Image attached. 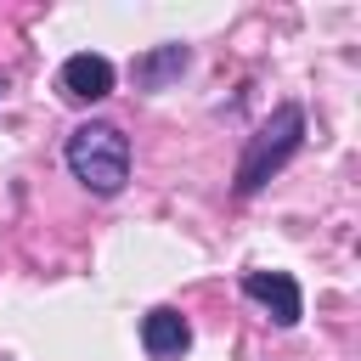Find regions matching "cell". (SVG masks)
Segmentation results:
<instances>
[{
	"instance_id": "1",
	"label": "cell",
	"mask_w": 361,
	"mask_h": 361,
	"mask_svg": "<svg viewBox=\"0 0 361 361\" xmlns=\"http://www.w3.org/2000/svg\"><path fill=\"white\" fill-rule=\"evenodd\" d=\"M299 147H305V107H299V102H276L271 118L248 135V147H243V158H237V175H231V192H237L243 203L259 197L265 180L282 175V169L299 158Z\"/></svg>"
},
{
	"instance_id": "2",
	"label": "cell",
	"mask_w": 361,
	"mask_h": 361,
	"mask_svg": "<svg viewBox=\"0 0 361 361\" xmlns=\"http://www.w3.org/2000/svg\"><path fill=\"white\" fill-rule=\"evenodd\" d=\"M62 164H68V175H73L85 192L118 197L124 180H130V135H124L118 124H107V118H90V124L68 130Z\"/></svg>"
},
{
	"instance_id": "3",
	"label": "cell",
	"mask_w": 361,
	"mask_h": 361,
	"mask_svg": "<svg viewBox=\"0 0 361 361\" xmlns=\"http://www.w3.org/2000/svg\"><path fill=\"white\" fill-rule=\"evenodd\" d=\"M113 79H118V68H113L102 51H73V56L56 68V90H62L68 102H102V96H113Z\"/></svg>"
},
{
	"instance_id": "4",
	"label": "cell",
	"mask_w": 361,
	"mask_h": 361,
	"mask_svg": "<svg viewBox=\"0 0 361 361\" xmlns=\"http://www.w3.org/2000/svg\"><path fill=\"white\" fill-rule=\"evenodd\" d=\"M243 293L254 305H265L276 327H299V316H305V293L288 271H243Z\"/></svg>"
},
{
	"instance_id": "5",
	"label": "cell",
	"mask_w": 361,
	"mask_h": 361,
	"mask_svg": "<svg viewBox=\"0 0 361 361\" xmlns=\"http://www.w3.org/2000/svg\"><path fill=\"white\" fill-rule=\"evenodd\" d=\"M141 350H147L152 361H180V355L192 350V322H186L175 305H152V310L141 316Z\"/></svg>"
},
{
	"instance_id": "6",
	"label": "cell",
	"mask_w": 361,
	"mask_h": 361,
	"mask_svg": "<svg viewBox=\"0 0 361 361\" xmlns=\"http://www.w3.org/2000/svg\"><path fill=\"white\" fill-rule=\"evenodd\" d=\"M192 68V45H180V39H164V45H152V51H141L135 62H130V79H135V90H169L180 73Z\"/></svg>"
},
{
	"instance_id": "7",
	"label": "cell",
	"mask_w": 361,
	"mask_h": 361,
	"mask_svg": "<svg viewBox=\"0 0 361 361\" xmlns=\"http://www.w3.org/2000/svg\"><path fill=\"white\" fill-rule=\"evenodd\" d=\"M6 90H11V79H6V73H0V102H6Z\"/></svg>"
}]
</instances>
